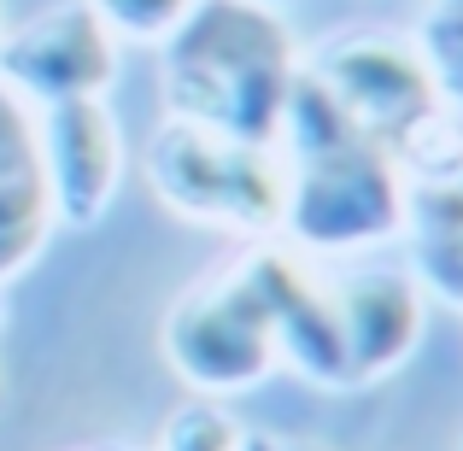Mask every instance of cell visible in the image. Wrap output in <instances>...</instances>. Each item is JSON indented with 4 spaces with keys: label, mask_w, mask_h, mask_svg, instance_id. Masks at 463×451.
I'll list each match as a JSON object with an SVG mask.
<instances>
[{
    "label": "cell",
    "mask_w": 463,
    "mask_h": 451,
    "mask_svg": "<svg viewBox=\"0 0 463 451\" xmlns=\"http://www.w3.org/2000/svg\"><path fill=\"white\" fill-rule=\"evenodd\" d=\"M282 153V229L276 240L299 258H358L405 235L411 182L399 158L364 136L299 70L276 129Z\"/></svg>",
    "instance_id": "1"
},
{
    "label": "cell",
    "mask_w": 463,
    "mask_h": 451,
    "mask_svg": "<svg viewBox=\"0 0 463 451\" xmlns=\"http://www.w3.org/2000/svg\"><path fill=\"white\" fill-rule=\"evenodd\" d=\"M306 70L288 12L259 0H194V12L158 42L165 117L276 147L282 112Z\"/></svg>",
    "instance_id": "2"
},
{
    "label": "cell",
    "mask_w": 463,
    "mask_h": 451,
    "mask_svg": "<svg viewBox=\"0 0 463 451\" xmlns=\"http://www.w3.org/2000/svg\"><path fill=\"white\" fill-rule=\"evenodd\" d=\"M288 264H294V247L247 240L229 264L205 270L170 299L165 323H158V352L194 399L229 405L282 370L276 294H282Z\"/></svg>",
    "instance_id": "3"
},
{
    "label": "cell",
    "mask_w": 463,
    "mask_h": 451,
    "mask_svg": "<svg viewBox=\"0 0 463 451\" xmlns=\"http://www.w3.org/2000/svg\"><path fill=\"white\" fill-rule=\"evenodd\" d=\"M141 176L153 200L182 223L223 229L241 240H276L282 229V153L276 147L165 117L141 147Z\"/></svg>",
    "instance_id": "4"
},
{
    "label": "cell",
    "mask_w": 463,
    "mask_h": 451,
    "mask_svg": "<svg viewBox=\"0 0 463 451\" xmlns=\"http://www.w3.org/2000/svg\"><path fill=\"white\" fill-rule=\"evenodd\" d=\"M306 77L387 153H399V141L446 100L417 35L382 23H346L323 35L306 53Z\"/></svg>",
    "instance_id": "5"
},
{
    "label": "cell",
    "mask_w": 463,
    "mask_h": 451,
    "mask_svg": "<svg viewBox=\"0 0 463 451\" xmlns=\"http://www.w3.org/2000/svg\"><path fill=\"white\" fill-rule=\"evenodd\" d=\"M118 65H124V47L89 12V0H59L0 30V82L35 112L59 100H106Z\"/></svg>",
    "instance_id": "6"
},
{
    "label": "cell",
    "mask_w": 463,
    "mask_h": 451,
    "mask_svg": "<svg viewBox=\"0 0 463 451\" xmlns=\"http://www.w3.org/2000/svg\"><path fill=\"white\" fill-rule=\"evenodd\" d=\"M328 305H335L340 363H346V393L375 387L411 363L429 328V294L399 264H352V270L323 276Z\"/></svg>",
    "instance_id": "7"
},
{
    "label": "cell",
    "mask_w": 463,
    "mask_h": 451,
    "mask_svg": "<svg viewBox=\"0 0 463 451\" xmlns=\"http://www.w3.org/2000/svg\"><path fill=\"white\" fill-rule=\"evenodd\" d=\"M35 153L59 229H94L118 205L129 170L124 124L106 100H59L35 112Z\"/></svg>",
    "instance_id": "8"
},
{
    "label": "cell",
    "mask_w": 463,
    "mask_h": 451,
    "mask_svg": "<svg viewBox=\"0 0 463 451\" xmlns=\"http://www.w3.org/2000/svg\"><path fill=\"white\" fill-rule=\"evenodd\" d=\"M53 200L35 153V106L0 82V287H12L53 240Z\"/></svg>",
    "instance_id": "9"
},
{
    "label": "cell",
    "mask_w": 463,
    "mask_h": 451,
    "mask_svg": "<svg viewBox=\"0 0 463 451\" xmlns=\"http://www.w3.org/2000/svg\"><path fill=\"white\" fill-rule=\"evenodd\" d=\"M405 235L411 276L422 282V294L463 305V176L440 182V188H411Z\"/></svg>",
    "instance_id": "10"
},
{
    "label": "cell",
    "mask_w": 463,
    "mask_h": 451,
    "mask_svg": "<svg viewBox=\"0 0 463 451\" xmlns=\"http://www.w3.org/2000/svg\"><path fill=\"white\" fill-rule=\"evenodd\" d=\"M247 422L217 399H188L158 422V440L147 451H247Z\"/></svg>",
    "instance_id": "11"
},
{
    "label": "cell",
    "mask_w": 463,
    "mask_h": 451,
    "mask_svg": "<svg viewBox=\"0 0 463 451\" xmlns=\"http://www.w3.org/2000/svg\"><path fill=\"white\" fill-rule=\"evenodd\" d=\"M417 47L429 53L440 94L452 106H463V0H429V6H422Z\"/></svg>",
    "instance_id": "12"
},
{
    "label": "cell",
    "mask_w": 463,
    "mask_h": 451,
    "mask_svg": "<svg viewBox=\"0 0 463 451\" xmlns=\"http://www.w3.org/2000/svg\"><path fill=\"white\" fill-rule=\"evenodd\" d=\"M89 12L118 35V47H158L194 12V0H89Z\"/></svg>",
    "instance_id": "13"
},
{
    "label": "cell",
    "mask_w": 463,
    "mask_h": 451,
    "mask_svg": "<svg viewBox=\"0 0 463 451\" xmlns=\"http://www.w3.org/2000/svg\"><path fill=\"white\" fill-rule=\"evenodd\" d=\"M247 451H328V446L294 440V434H247Z\"/></svg>",
    "instance_id": "14"
},
{
    "label": "cell",
    "mask_w": 463,
    "mask_h": 451,
    "mask_svg": "<svg viewBox=\"0 0 463 451\" xmlns=\"http://www.w3.org/2000/svg\"><path fill=\"white\" fill-rule=\"evenodd\" d=\"M65 451H147V446H124V440H89V446H65Z\"/></svg>",
    "instance_id": "15"
},
{
    "label": "cell",
    "mask_w": 463,
    "mask_h": 451,
    "mask_svg": "<svg viewBox=\"0 0 463 451\" xmlns=\"http://www.w3.org/2000/svg\"><path fill=\"white\" fill-rule=\"evenodd\" d=\"M259 6H276V12H288V6H299V0H259Z\"/></svg>",
    "instance_id": "16"
},
{
    "label": "cell",
    "mask_w": 463,
    "mask_h": 451,
    "mask_svg": "<svg viewBox=\"0 0 463 451\" xmlns=\"http://www.w3.org/2000/svg\"><path fill=\"white\" fill-rule=\"evenodd\" d=\"M0 417H6V370H0Z\"/></svg>",
    "instance_id": "17"
},
{
    "label": "cell",
    "mask_w": 463,
    "mask_h": 451,
    "mask_svg": "<svg viewBox=\"0 0 463 451\" xmlns=\"http://www.w3.org/2000/svg\"><path fill=\"white\" fill-rule=\"evenodd\" d=\"M458 451H463V440H458Z\"/></svg>",
    "instance_id": "18"
},
{
    "label": "cell",
    "mask_w": 463,
    "mask_h": 451,
    "mask_svg": "<svg viewBox=\"0 0 463 451\" xmlns=\"http://www.w3.org/2000/svg\"><path fill=\"white\" fill-rule=\"evenodd\" d=\"M0 30H6V23H0Z\"/></svg>",
    "instance_id": "19"
}]
</instances>
